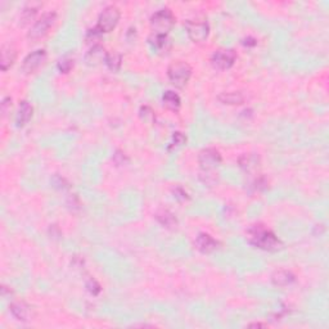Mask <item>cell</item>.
<instances>
[{
	"label": "cell",
	"mask_w": 329,
	"mask_h": 329,
	"mask_svg": "<svg viewBox=\"0 0 329 329\" xmlns=\"http://www.w3.org/2000/svg\"><path fill=\"white\" fill-rule=\"evenodd\" d=\"M249 328H261V327H266L265 324H261V323H251L248 324Z\"/></svg>",
	"instance_id": "836d02e7"
},
{
	"label": "cell",
	"mask_w": 329,
	"mask_h": 329,
	"mask_svg": "<svg viewBox=\"0 0 329 329\" xmlns=\"http://www.w3.org/2000/svg\"><path fill=\"white\" fill-rule=\"evenodd\" d=\"M239 162V166L242 167L243 170L248 172H252L255 170H257V167L260 166V158L258 156L253 153H244L242 154L238 160Z\"/></svg>",
	"instance_id": "e0dca14e"
},
{
	"label": "cell",
	"mask_w": 329,
	"mask_h": 329,
	"mask_svg": "<svg viewBox=\"0 0 329 329\" xmlns=\"http://www.w3.org/2000/svg\"><path fill=\"white\" fill-rule=\"evenodd\" d=\"M15 58H17V49L14 48L13 44H4L1 46V70L3 71H8L14 63Z\"/></svg>",
	"instance_id": "4fadbf2b"
},
{
	"label": "cell",
	"mask_w": 329,
	"mask_h": 329,
	"mask_svg": "<svg viewBox=\"0 0 329 329\" xmlns=\"http://www.w3.org/2000/svg\"><path fill=\"white\" fill-rule=\"evenodd\" d=\"M121 13L120 9L114 5L106 6L105 9L102 10V13L98 17V23H97L96 30L99 34H105V32H111L117 26L118 21H120Z\"/></svg>",
	"instance_id": "277c9868"
},
{
	"label": "cell",
	"mask_w": 329,
	"mask_h": 329,
	"mask_svg": "<svg viewBox=\"0 0 329 329\" xmlns=\"http://www.w3.org/2000/svg\"><path fill=\"white\" fill-rule=\"evenodd\" d=\"M57 67H58L61 74H68L72 70V67H74V58L68 56L63 57V58L59 59Z\"/></svg>",
	"instance_id": "603a6c76"
},
{
	"label": "cell",
	"mask_w": 329,
	"mask_h": 329,
	"mask_svg": "<svg viewBox=\"0 0 329 329\" xmlns=\"http://www.w3.org/2000/svg\"><path fill=\"white\" fill-rule=\"evenodd\" d=\"M67 205H68V206H70V207H71L72 210H75V209H80V202H79V200H77V197H76V196H74V194H72L71 197L68 198Z\"/></svg>",
	"instance_id": "4dcf8cb0"
},
{
	"label": "cell",
	"mask_w": 329,
	"mask_h": 329,
	"mask_svg": "<svg viewBox=\"0 0 329 329\" xmlns=\"http://www.w3.org/2000/svg\"><path fill=\"white\" fill-rule=\"evenodd\" d=\"M139 116H140L142 121H144V122H148V123L153 122V120H154L153 110H152L151 107H148V106H143V107L140 108V111H139Z\"/></svg>",
	"instance_id": "cb8c5ba5"
},
{
	"label": "cell",
	"mask_w": 329,
	"mask_h": 329,
	"mask_svg": "<svg viewBox=\"0 0 329 329\" xmlns=\"http://www.w3.org/2000/svg\"><path fill=\"white\" fill-rule=\"evenodd\" d=\"M175 25V15L169 8L157 10L151 17V28L153 34L167 35Z\"/></svg>",
	"instance_id": "7a4b0ae2"
},
{
	"label": "cell",
	"mask_w": 329,
	"mask_h": 329,
	"mask_svg": "<svg viewBox=\"0 0 329 329\" xmlns=\"http://www.w3.org/2000/svg\"><path fill=\"white\" fill-rule=\"evenodd\" d=\"M46 61V52L44 49H37L30 53L22 62V71L25 74H32Z\"/></svg>",
	"instance_id": "9c48e42d"
},
{
	"label": "cell",
	"mask_w": 329,
	"mask_h": 329,
	"mask_svg": "<svg viewBox=\"0 0 329 329\" xmlns=\"http://www.w3.org/2000/svg\"><path fill=\"white\" fill-rule=\"evenodd\" d=\"M218 99L224 105H242L244 102V96L240 92H229V93H221L218 97Z\"/></svg>",
	"instance_id": "d6986e66"
},
{
	"label": "cell",
	"mask_w": 329,
	"mask_h": 329,
	"mask_svg": "<svg viewBox=\"0 0 329 329\" xmlns=\"http://www.w3.org/2000/svg\"><path fill=\"white\" fill-rule=\"evenodd\" d=\"M52 183H53V185L57 188V189H61V191H66V189H68V188H70V184L67 183V180H66V179H63L62 176H59V175L53 176Z\"/></svg>",
	"instance_id": "484cf974"
},
{
	"label": "cell",
	"mask_w": 329,
	"mask_h": 329,
	"mask_svg": "<svg viewBox=\"0 0 329 329\" xmlns=\"http://www.w3.org/2000/svg\"><path fill=\"white\" fill-rule=\"evenodd\" d=\"M156 220L160 222L162 226L167 229H174L176 228V225H178V219L175 218L174 214H171L167 210H161L156 214Z\"/></svg>",
	"instance_id": "ac0fdd59"
},
{
	"label": "cell",
	"mask_w": 329,
	"mask_h": 329,
	"mask_svg": "<svg viewBox=\"0 0 329 329\" xmlns=\"http://www.w3.org/2000/svg\"><path fill=\"white\" fill-rule=\"evenodd\" d=\"M162 101L163 105L166 106L167 108H170V110H174V111L179 110V107L182 105L180 97H179L176 93L171 92V90H167V92L163 93Z\"/></svg>",
	"instance_id": "44dd1931"
},
{
	"label": "cell",
	"mask_w": 329,
	"mask_h": 329,
	"mask_svg": "<svg viewBox=\"0 0 329 329\" xmlns=\"http://www.w3.org/2000/svg\"><path fill=\"white\" fill-rule=\"evenodd\" d=\"M149 44L153 45V48L158 50H167L169 48V39H167L166 35H157V34H152L148 39Z\"/></svg>",
	"instance_id": "7402d4cb"
},
{
	"label": "cell",
	"mask_w": 329,
	"mask_h": 329,
	"mask_svg": "<svg viewBox=\"0 0 329 329\" xmlns=\"http://www.w3.org/2000/svg\"><path fill=\"white\" fill-rule=\"evenodd\" d=\"M265 187H266V180H265V178H260L255 182V188L258 189V191H260V189H264Z\"/></svg>",
	"instance_id": "1f68e13d"
},
{
	"label": "cell",
	"mask_w": 329,
	"mask_h": 329,
	"mask_svg": "<svg viewBox=\"0 0 329 329\" xmlns=\"http://www.w3.org/2000/svg\"><path fill=\"white\" fill-rule=\"evenodd\" d=\"M219 243L218 240L214 239L210 234L207 233H200L198 237L196 238V247L200 252L202 253H211L218 248Z\"/></svg>",
	"instance_id": "7c38bea8"
},
{
	"label": "cell",
	"mask_w": 329,
	"mask_h": 329,
	"mask_svg": "<svg viewBox=\"0 0 329 329\" xmlns=\"http://www.w3.org/2000/svg\"><path fill=\"white\" fill-rule=\"evenodd\" d=\"M13 317L19 322H28L32 318V309L25 301H14L9 306Z\"/></svg>",
	"instance_id": "30bf717a"
},
{
	"label": "cell",
	"mask_w": 329,
	"mask_h": 329,
	"mask_svg": "<svg viewBox=\"0 0 329 329\" xmlns=\"http://www.w3.org/2000/svg\"><path fill=\"white\" fill-rule=\"evenodd\" d=\"M174 194H175V196H174V197L176 198V200H180V201H185V200H188V194H187V192L184 191V189H182V188H175V189H174Z\"/></svg>",
	"instance_id": "f546056e"
},
{
	"label": "cell",
	"mask_w": 329,
	"mask_h": 329,
	"mask_svg": "<svg viewBox=\"0 0 329 329\" xmlns=\"http://www.w3.org/2000/svg\"><path fill=\"white\" fill-rule=\"evenodd\" d=\"M185 31L188 37L193 43H205L210 35V26L206 21L202 19H188L185 22Z\"/></svg>",
	"instance_id": "8992f818"
},
{
	"label": "cell",
	"mask_w": 329,
	"mask_h": 329,
	"mask_svg": "<svg viewBox=\"0 0 329 329\" xmlns=\"http://www.w3.org/2000/svg\"><path fill=\"white\" fill-rule=\"evenodd\" d=\"M106 53L105 48L102 45H93L89 49V52L85 54V63L89 67H97L102 63V62L106 61Z\"/></svg>",
	"instance_id": "8fae6325"
},
{
	"label": "cell",
	"mask_w": 329,
	"mask_h": 329,
	"mask_svg": "<svg viewBox=\"0 0 329 329\" xmlns=\"http://www.w3.org/2000/svg\"><path fill=\"white\" fill-rule=\"evenodd\" d=\"M191 76L192 67L187 62L176 61L167 68V77H169L170 83L175 85L176 88H184L188 81L191 80Z\"/></svg>",
	"instance_id": "3957f363"
},
{
	"label": "cell",
	"mask_w": 329,
	"mask_h": 329,
	"mask_svg": "<svg viewBox=\"0 0 329 329\" xmlns=\"http://www.w3.org/2000/svg\"><path fill=\"white\" fill-rule=\"evenodd\" d=\"M113 161L118 165V166H122V165H125L126 162H129V158L126 157V154L125 153L117 151L116 154L113 156Z\"/></svg>",
	"instance_id": "f1b7e54d"
},
{
	"label": "cell",
	"mask_w": 329,
	"mask_h": 329,
	"mask_svg": "<svg viewBox=\"0 0 329 329\" xmlns=\"http://www.w3.org/2000/svg\"><path fill=\"white\" fill-rule=\"evenodd\" d=\"M32 113H34V108H32V106H31L27 101H22L18 108V113H17V117H15V123H17V126L18 127L25 126L26 123L31 120Z\"/></svg>",
	"instance_id": "9a60e30c"
},
{
	"label": "cell",
	"mask_w": 329,
	"mask_h": 329,
	"mask_svg": "<svg viewBox=\"0 0 329 329\" xmlns=\"http://www.w3.org/2000/svg\"><path fill=\"white\" fill-rule=\"evenodd\" d=\"M296 280V277L291 271L288 270H278L273 274L271 277V282L274 286L277 287H287L291 286Z\"/></svg>",
	"instance_id": "2e32d148"
},
{
	"label": "cell",
	"mask_w": 329,
	"mask_h": 329,
	"mask_svg": "<svg viewBox=\"0 0 329 329\" xmlns=\"http://www.w3.org/2000/svg\"><path fill=\"white\" fill-rule=\"evenodd\" d=\"M246 238L249 244L264 251H278L283 247L282 240L265 225H251L246 231Z\"/></svg>",
	"instance_id": "6da1fadb"
},
{
	"label": "cell",
	"mask_w": 329,
	"mask_h": 329,
	"mask_svg": "<svg viewBox=\"0 0 329 329\" xmlns=\"http://www.w3.org/2000/svg\"><path fill=\"white\" fill-rule=\"evenodd\" d=\"M221 154L214 148H206L198 154V163L202 171H213L221 163Z\"/></svg>",
	"instance_id": "ba28073f"
},
{
	"label": "cell",
	"mask_w": 329,
	"mask_h": 329,
	"mask_svg": "<svg viewBox=\"0 0 329 329\" xmlns=\"http://www.w3.org/2000/svg\"><path fill=\"white\" fill-rule=\"evenodd\" d=\"M237 61V53L233 49H219L211 57V65L220 71L233 67Z\"/></svg>",
	"instance_id": "52a82bcc"
},
{
	"label": "cell",
	"mask_w": 329,
	"mask_h": 329,
	"mask_svg": "<svg viewBox=\"0 0 329 329\" xmlns=\"http://www.w3.org/2000/svg\"><path fill=\"white\" fill-rule=\"evenodd\" d=\"M242 44L247 46H255L257 43H256V40L255 39H252V37H246V39L242 40Z\"/></svg>",
	"instance_id": "d6a6232c"
},
{
	"label": "cell",
	"mask_w": 329,
	"mask_h": 329,
	"mask_svg": "<svg viewBox=\"0 0 329 329\" xmlns=\"http://www.w3.org/2000/svg\"><path fill=\"white\" fill-rule=\"evenodd\" d=\"M185 142H187V138H185L184 134L180 131H176L174 132V135H172V140L171 143H170V148L182 147V145L185 144Z\"/></svg>",
	"instance_id": "d4e9b609"
},
{
	"label": "cell",
	"mask_w": 329,
	"mask_h": 329,
	"mask_svg": "<svg viewBox=\"0 0 329 329\" xmlns=\"http://www.w3.org/2000/svg\"><path fill=\"white\" fill-rule=\"evenodd\" d=\"M105 63L112 72H118L120 71L121 65H122V58H121V54L120 53H117L116 50L108 52L107 56H106Z\"/></svg>",
	"instance_id": "ffe728a7"
},
{
	"label": "cell",
	"mask_w": 329,
	"mask_h": 329,
	"mask_svg": "<svg viewBox=\"0 0 329 329\" xmlns=\"http://www.w3.org/2000/svg\"><path fill=\"white\" fill-rule=\"evenodd\" d=\"M41 6H43V4H41L40 1H30V3L26 4L21 12V17H19L21 25L25 26L27 25V23H30V22L35 18V15L39 13Z\"/></svg>",
	"instance_id": "5bb4252c"
},
{
	"label": "cell",
	"mask_w": 329,
	"mask_h": 329,
	"mask_svg": "<svg viewBox=\"0 0 329 329\" xmlns=\"http://www.w3.org/2000/svg\"><path fill=\"white\" fill-rule=\"evenodd\" d=\"M86 288H88V291H89L93 296L99 295V293H101V289H102L98 282H97L96 279H93V278L86 282Z\"/></svg>",
	"instance_id": "4316f807"
},
{
	"label": "cell",
	"mask_w": 329,
	"mask_h": 329,
	"mask_svg": "<svg viewBox=\"0 0 329 329\" xmlns=\"http://www.w3.org/2000/svg\"><path fill=\"white\" fill-rule=\"evenodd\" d=\"M10 108H12V99L9 97H6V98L1 101V113H3L4 117L9 113Z\"/></svg>",
	"instance_id": "83f0119b"
},
{
	"label": "cell",
	"mask_w": 329,
	"mask_h": 329,
	"mask_svg": "<svg viewBox=\"0 0 329 329\" xmlns=\"http://www.w3.org/2000/svg\"><path fill=\"white\" fill-rule=\"evenodd\" d=\"M56 21H57L56 12L44 13L40 18L37 19L34 25H32V27L30 28L27 37L30 40H39V39L44 37L48 32H49L50 27H53V25L56 23Z\"/></svg>",
	"instance_id": "5b68a950"
}]
</instances>
